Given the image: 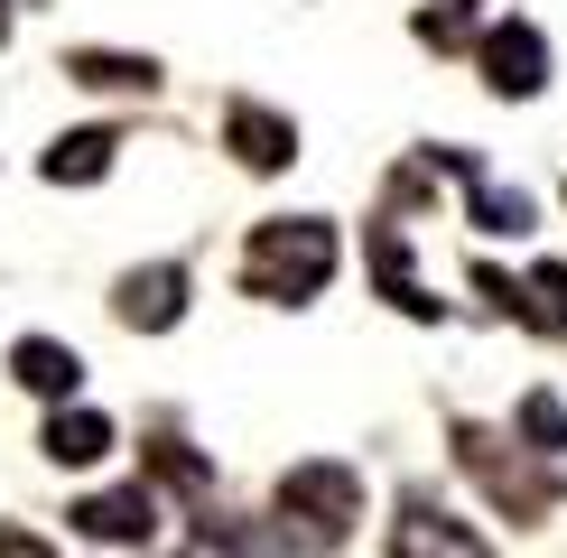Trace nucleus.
Wrapping results in <instances>:
<instances>
[{"label": "nucleus", "instance_id": "f257e3e1", "mask_svg": "<svg viewBox=\"0 0 567 558\" xmlns=\"http://www.w3.org/2000/svg\"><path fill=\"white\" fill-rule=\"evenodd\" d=\"M336 279V224L326 215H270L243 242V289L270 308H307V298Z\"/></svg>", "mask_w": 567, "mask_h": 558}, {"label": "nucleus", "instance_id": "f03ea898", "mask_svg": "<svg viewBox=\"0 0 567 558\" xmlns=\"http://www.w3.org/2000/svg\"><path fill=\"white\" fill-rule=\"evenodd\" d=\"M279 512L307 521V540H344L353 512H363V475L353 465H289L279 475Z\"/></svg>", "mask_w": 567, "mask_h": 558}, {"label": "nucleus", "instance_id": "7ed1b4c3", "mask_svg": "<svg viewBox=\"0 0 567 558\" xmlns=\"http://www.w3.org/2000/svg\"><path fill=\"white\" fill-rule=\"evenodd\" d=\"M484 84L503 93V103H530V93L549 84V38H539L530 19H503V29H484Z\"/></svg>", "mask_w": 567, "mask_h": 558}, {"label": "nucleus", "instance_id": "20e7f679", "mask_svg": "<svg viewBox=\"0 0 567 558\" xmlns=\"http://www.w3.org/2000/svg\"><path fill=\"white\" fill-rule=\"evenodd\" d=\"M65 521H75L84 540H112V549H150V540H158V512H150L140 484H122V494H84Z\"/></svg>", "mask_w": 567, "mask_h": 558}, {"label": "nucleus", "instance_id": "39448f33", "mask_svg": "<svg viewBox=\"0 0 567 558\" xmlns=\"http://www.w3.org/2000/svg\"><path fill=\"white\" fill-rule=\"evenodd\" d=\"M112 298H122V326L158 335V326H177V317H186V270H177V261H140Z\"/></svg>", "mask_w": 567, "mask_h": 558}, {"label": "nucleus", "instance_id": "423d86ee", "mask_svg": "<svg viewBox=\"0 0 567 558\" xmlns=\"http://www.w3.org/2000/svg\"><path fill=\"white\" fill-rule=\"evenodd\" d=\"M475 289H484V298H512V317H522V326H539V335H567V270H549V261H539L530 279L484 270Z\"/></svg>", "mask_w": 567, "mask_h": 558}, {"label": "nucleus", "instance_id": "0eeeda50", "mask_svg": "<svg viewBox=\"0 0 567 558\" xmlns=\"http://www.w3.org/2000/svg\"><path fill=\"white\" fill-rule=\"evenodd\" d=\"M10 382H19V391H38V401H75L84 363L65 354L56 335H19V344H10Z\"/></svg>", "mask_w": 567, "mask_h": 558}, {"label": "nucleus", "instance_id": "6e6552de", "mask_svg": "<svg viewBox=\"0 0 567 558\" xmlns=\"http://www.w3.org/2000/svg\"><path fill=\"white\" fill-rule=\"evenodd\" d=\"M224 131H233V158H243V168H261V177H279V168L298 158V131L279 122V112H261V103H233Z\"/></svg>", "mask_w": 567, "mask_h": 558}, {"label": "nucleus", "instance_id": "1a4fd4ad", "mask_svg": "<svg viewBox=\"0 0 567 558\" xmlns=\"http://www.w3.org/2000/svg\"><path fill=\"white\" fill-rule=\"evenodd\" d=\"M38 447H47V465H103V456H112V418L65 401L56 418H47V437H38Z\"/></svg>", "mask_w": 567, "mask_h": 558}, {"label": "nucleus", "instance_id": "9d476101", "mask_svg": "<svg viewBox=\"0 0 567 558\" xmlns=\"http://www.w3.org/2000/svg\"><path fill=\"white\" fill-rule=\"evenodd\" d=\"M112 149H122L112 131H65L56 149H47V177H56V186H93V177L112 168Z\"/></svg>", "mask_w": 567, "mask_h": 558}, {"label": "nucleus", "instance_id": "9b49d317", "mask_svg": "<svg viewBox=\"0 0 567 558\" xmlns=\"http://www.w3.org/2000/svg\"><path fill=\"white\" fill-rule=\"evenodd\" d=\"M65 75H75V84H93V93H150L158 84V65L150 56H103V46H75V56H65Z\"/></svg>", "mask_w": 567, "mask_h": 558}, {"label": "nucleus", "instance_id": "f8f14e48", "mask_svg": "<svg viewBox=\"0 0 567 558\" xmlns=\"http://www.w3.org/2000/svg\"><path fill=\"white\" fill-rule=\"evenodd\" d=\"M391 549H484L465 521H446V512H429V503H410L400 512V530H391Z\"/></svg>", "mask_w": 567, "mask_h": 558}, {"label": "nucleus", "instance_id": "ddd939ff", "mask_svg": "<svg viewBox=\"0 0 567 558\" xmlns=\"http://www.w3.org/2000/svg\"><path fill=\"white\" fill-rule=\"evenodd\" d=\"M522 437H530V456H567V401L530 391V401H522Z\"/></svg>", "mask_w": 567, "mask_h": 558}, {"label": "nucleus", "instance_id": "4468645a", "mask_svg": "<svg viewBox=\"0 0 567 558\" xmlns=\"http://www.w3.org/2000/svg\"><path fill=\"white\" fill-rule=\"evenodd\" d=\"M475 224L484 232H530V196H493L484 168H475Z\"/></svg>", "mask_w": 567, "mask_h": 558}, {"label": "nucleus", "instance_id": "2eb2a0df", "mask_svg": "<svg viewBox=\"0 0 567 558\" xmlns=\"http://www.w3.org/2000/svg\"><path fill=\"white\" fill-rule=\"evenodd\" d=\"M150 475H158V484H205V456H186L177 437H158V447H150Z\"/></svg>", "mask_w": 567, "mask_h": 558}]
</instances>
